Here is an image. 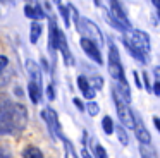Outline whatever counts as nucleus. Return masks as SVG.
I'll use <instances>...</instances> for the list:
<instances>
[{"label": "nucleus", "mask_w": 160, "mask_h": 158, "mask_svg": "<svg viewBox=\"0 0 160 158\" xmlns=\"http://www.w3.org/2000/svg\"><path fill=\"white\" fill-rule=\"evenodd\" d=\"M28 124V112L19 103H0V136L18 134Z\"/></svg>", "instance_id": "f257e3e1"}, {"label": "nucleus", "mask_w": 160, "mask_h": 158, "mask_svg": "<svg viewBox=\"0 0 160 158\" xmlns=\"http://www.w3.org/2000/svg\"><path fill=\"white\" fill-rule=\"evenodd\" d=\"M108 72H110V76L115 81H119V84L128 86L124 69H122V64H121V57H119V52L112 41L108 43Z\"/></svg>", "instance_id": "f03ea898"}, {"label": "nucleus", "mask_w": 160, "mask_h": 158, "mask_svg": "<svg viewBox=\"0 0 160 158\" xmlns=\"http://www.w3.org/2000/svg\"><path fill=\"white\" fill-rule=\"evenodd\" d=\"M112 96H114L115 110H117V115H119V119H121V122L124 124L126 127H129V129H134L136 119H134V115H132L131 108H129V103L126 101V100L122 98L114 88H112Z\"/></svg>", "instance_id": "7ed1b4c3"}, {"label": "nucleus", "mask_w": 160, "mask_h": 158, "mask_svg": "<svg viewBox=\"0 0 160 158\" xmlns=\"http://www.w3.org/2000/svg\"><path fill=\"white\" fill-rule=\"evenodd\" d=\"M78 31L81 33V36H83V38H90V40L95 41L98 47L103 45V34H102L100 27H98L93 21L88 19V17H81V19H79Z\"/></svg>", "instance_id": "20e7f679"}, {"label": "nucleus", "mask_w": 160, "mask_h": 158, "mask_svg": "<svg viewBox=\"0 0 160 158\" xmlns=\"http://www.w3.org/2000/svg\"><path fill=\"white\" fill-rule=\"evenodd\" d=\"M42 119H43V122L47 124V127H48L52 137H57V139H60V141L66 137L62 134V127H60V122H59V115H57V112L53 108H50V106L43 108L42 110Z\"/></svg>", "instance_id": "39448f33"}, {"label": "nucleus", "mask_w": 160, "mask_h": 158, "mask_svg": "<svg viewBox=\"0 0 160 158\" xmlns=\"http://www.w3.org/2000/svg\"><path fill=\"white\" fill-rule=\"evenodd\" d=\"M129 41L138 48L141 53L148 55L150 50H152V45H150V36L145 33V31H139V29H131L129 31Z\"/></svg>", "instance_id": "423d86ee"}, {"label": "nucleus", "mask_w": 160, "mask_h": 158, "mask_svg": "<svg viewBox=\"0 0 160 158\" xmlns=\"http://www.w3.org/2000/svg\"><path fill=\"white\" fill-rule=\"evenodd\" d=\"M79 45H81V48L84 50V53H86L91 60H95L98 65L103 64V58H102V53H100V47H98L95 41H91L90 38H81Z\"/></svg>", "instance_id": "0eeeda50"}, {"label": "nucleus", "mask_w": 160, "mask_h": 158, "mask_svg": "<svg viewBox=\"0 0 160 158\" xmlns=\"http://www.w3.org/2000/svg\"><path fill=\"white\" fill-rule=\"evenodd\" d=\"M59 36H60V29L57 26V21L53 17H50L48 19V50L53 58H55V52L59 50Z\"/></svg>", "instance_id": "6e6552de"}, {"label": "nucleus", "mask_w": 160, "mask_h": 158, "mask_svg": "<svg viewBox=\"0 0 160 158\" xmlns=\"http://www.w3.org/2000/svg\"><path fill=\"white\" fill-rule=\"evenodd\" d=\"M108 3H110V12H112V17H114V19L117 21L119 24H121L122 29H124V31H131V24H129L128 16H126L124 9L121 7L119 0H108Z\"/></svg>", "instance_id": "1a4fd4ad"}, {"label": "nucleus", "mask_w": 160, "mask_h": 158, "mask_svg": "<svg viewBox=\"0 0 160 158\" xmlns=\"http://www.w3.org/2000/svg\"><path fill=\"white\" fill-rule=\"evenodd\" d=\"M59 50H60V53H62V58H64V62H66V65H74V57H72V53H71L69 45H67V38L62 31H60V36H59Z\"/></svg>", "instance_id": "9d476101"}, {"label": "nucleus", "mask_w": 160, "mask_h": 158, "mask_svg": "<svg viewBox=\"0 0 160 158\" xmlns=\"http://www.w3.org/2000/svg\"><path fill=\"white\" fill-rule=\"evenodd\" d=\"M134 134H136V137H138V141H139L141 144H145V146H150V144H152V136H150V132L146 131V127L143 126L139 120H136Z\"/></svg>", "instance_id": "9b49d317"}, {"label": "nucleus", "mask_w": 160, "mask_h": 158, "mask_svg": "<svg viewBox=\"0 0 160 158\" xmlns=\"http://www.w3.org/2000/svg\"><path fill=\"white\" fill-rule=\"evenodd\" d=\"M78 88H79V91L83 93V96L86 100H93L95 98V89L91 88L90 86V81H88V77H84V76H79V77H78Z\"/></svg>", "instance_id": "f8f14e48"}, {"label": "nucleus", "mask_w": 160, "mask_h": 158, "mask_svg": "<svg viewBox=\"0 0 160 158\" xmlns=\"http://www.w3.org/2000/svg\"><path fill=\"white\" fill-rule=\"evenodd\" d=\"M24 16L29 17V19H33V21H40V19H45L47 14H45V10L42 9V5H29V3H26L24 5Z\"/></svg>", "instance_id": "ddd939ff"}, {"label": "nucleus", "mask_w": 160, "mask_h": 158, "mask_svg": "<svg viewBox=\"0 0 160 158\" xmlns=\"http://www.w3.org/2000/svg\"><path fill=\"white\" fill-rule=\"evenodd\" d=\"M28 96L31 100V103H40L42 100V84L36 81H29L28 82Z\"/></svg>", "instance_id": "4468645a"}, {"label": "nucleus", "mask_w": 160, "mask_h": 158, "mask_svg": "<svg viewBox=\"0 0 160 158\" xmlns=\"http://www.w3.org/2000/svg\"><path fill=\"white\" fill-rule=\"evenodd\" d=\"M26 69H28L29 76H31V81H36V82L42 84V71H40L38 64H35L31 58H28V60H26Z\"/></svg>", "instance_id": "2eb2a0df"}, {"label": "nucleus", "mask_w": 160, "mask_h": 158, "mask_svg": "<svg viewBox=\"0 0 160 158\" xmlns=\"http://www.w3.org/2000/svg\"><path fill=\"white\" fill-rule=\"evenodd\" d=\"M42 33H43V26L38 22V21H33V22H31V27H29V41H31L33 45L38 43Z\"/></svg>", "instance_id": "dca6fc26"}, {"label": "nucleus", "mask_w": 160, "mask_h": 158, "mask_svg": "<svg viewBox=\"0 0 160 158\" xmlns=\"http://www.w3.org/2000/svg\"><path fill=\"white\" fill-rule=\"evenodd\" d=\"M124 45H126V48H128L129 53H131L134 58H138V60H141V62H146V60H148V57H146L145 53H141V52H139L138 48H136L134 45H132L131 41H129V38H128V36L124 38Z\"/></svg>", "instance_id": "f3484780"}, {"label": "nucleus", "mask_w": 160, "mask_h": 158, "mask_svg": "<svg viewBox=\"0 0 160 158\" xmlns=\"http://www.w3.org/2000/svg\"><path fill=\"white\" fill-rule=\"evenodd\" d=\"M22 158H45L42 153V150L36 146H26L22 150Z\"/></svg>", "instance_id": "a211bd4d"}, {"label": "nucleus", "mask_w": 160, "mask_h": 158, "mask_svg": "<svg viewBox=\"0 0 160 158\" xmlns=\"http://www.w3.org/2000/svg\"><path fill=\"white\" fill-rule=\"evenodd\" d=\"M102 129H103V132L107 134V136H110V134L115 132V126H114V120H112V117L105 115L103 119H102Z\"/></svg>", "instance_id": "6ab92c4d"}, {"label": "nucleus", "mask_w": 160, "mask_h": 158, "mask_svg": "<svg viewBox=\"0 0 160 158\" xmlns=\"http://www.w3.org/2000/svg\"><path fill=\"white\" fill-rule=\"evenodd\" d=\"M62 143H64V150H66V158H79V156L76 155V150H74L72 143H71L67 137H64Z\"/></svg>", "instance_id": "aec40b11"}, {"label": "nucleus", "mask_w": 160, "mask_h": 158, "mask_svg": "<svg viewBox=\"0 0 160 158\" xmlns=\"http://www.w3.org/2000/svg\"><path fill=\"white\" fill-rule=\"evenodd\" d=\"M115 132H117V137H119V141H121L122 146H128V144H129V136H128V132L124 131V127L117 126V127H115Z\"/></svg>", "instance_id": "412c9836"}, {"label": "nucleus", "mask_w": 160, "mask_h": 158, "mask_svg": "<svg viewBox=\"0 0 160 158\" xmlns=\"http://www.w3.org/2000/svg\"><path fill=\"white\" fill-rule=\"evenodd\" d=\"M59 12H60V16H62V19H64V24H66V27H69L71 26V16H69V7L67 5H59Z\"/></svg>", "instance_id": "4be33fe9"}, {"label": "nucleus", "mask_w": 160, "mask_h": 158, "mask_svg": "<svg viewBox=\"0 0 160 158\" xmlns=\"http://www.w3.org/2000/svg\"><path fill=\"white\" fill-rule=\"evenodd\" d=\"M88 81H90V86L95 89V91H98V89L103 88V77H100V76H93V77H90Z\"/></svg>", "instance_id": "5701e85b"}, {"label": "nucleus", "mask_w": 160, "mask_h": 158, "mask_svg": "<svg viewBox=\"0 0 160 158\" xmlns=\"http://www.w3.org/2000/svg\"><path fill=\"white\" fill-rule=\"evenodd\" d=\"M86 112L90 113L91 117L98 115V112H100V106H98V103L93 101V100H91V101H88V103H86Z\"/></svg>", "instance_id": "b1692460"}, {"label": "nucleus", "mask_w": 160, "mask_h": 158, "mask_svg": "<svg viewBox=\"0 0 160 158\" xmlns=\"http://www.w3.org/2000/svg\"><path fill=\"white\" fill-rule=\"evenodd\" d=\"M95 153H97V158H108L105 148L100 146V144H97V146H95Z\"/></svg>", "instance_id": "393cba45"}, {"label": "nucleus", "mask_w": 160, "mask_h": 158, "mask_svg": "<svg viewBox=\"0 0 160 158\" xmlns=\"http://www.w3.org/2000/svg\"><path fill=\"white\" fill-rule=\"evenodd\" d=\"M9 65V58L7 55H0V72H4Z\"/></svg>", "instance_id": "a878e982"}, {"label": "nucleus", "mask_w": 160, "mask_h": 158, "mask_svg": "<svg viewBox=\"0 0 160 158\" xmlns=\"http://www.w3.org/2000/svg\"><path fill=\"white\" fill-rule=\"evenodd\" d=\"M47 98H48L50 101H53V100H55V89H53V84L47 86Z\"/></svg>", "instance_id": "bb28decb"}, {"label": "nucleus", "mask_w": 160, "mask_h": 158, "mask_svg": "<svg viewBox=\"0 0 160 158\" xmlns=\"http://www.w3.org/2000/svg\"><path fill=\"white\" fill-rule=\"evenodd\" d=\"M72 103L76 105V108H78V110H81V112H83V110H86V106L83 105V101H81L79 98H74V100H72Z\"/></svg>", "instance_id": "cd10ccee"}, {"label": "nucleus", "mask_w": 160, "mask_h": 158, "mask_svg": "<svg viewBox=\"0 0 160 158\" xmlns=\"http://www.w3.org/2000/svg\"><path fill=\"white\" fill-rule=\"evenodd\" d=\"M0 158H11V153H9L7 148H0Z\"/></svg>", "instance_id": "c85d7f7f"}, {"label": "nucleus", "mask_w": 160, "mask_h": 158, "mask_svg": "<svg viewBox=\"0 0 160 158\" xmlns=\"http://www.w3.org/2000/svg\"><path fill=\"white\" fill-rule=\"evenodd\" d=\"M152 91H153V93H155V95H157V96H160V82H158V81H157V82H155V84H153V86H152Z\"/></svg>", "instance_id": "c756f323"}, {"label": "nucleus", "mask_w": 160, "mask_h": 158, "mask_svg": "<svg viewBox=\"0 0 160 158\" xmlns=\"http://www.w3.org/2000/svg\"><path fill=\"white\" fill-rule=\"evenodd\" d=\"M143 81H145V88H146V89H152V86H150V81H148V76H146V72H143Z\"/></svg>", "instance_id": "7c9ffc66"}, {"label": "nucleus", "mask_w": 160, "mask_h": 158, "mask_svg": "<svg viewBox=\"0 0 160 158\" xmlns=\"http://www.w3.org/2000/svg\"><path fill=\"white\" fill-rule=\"evenodd\" d=\"M132 76H134V82H136V86H138V88H141V81H139L138 72H136V71H132Z\"/></svg>", "instance_id": "2f4dec72"}, {"label": "nucleus", "mask_w": 160, "mask_h": 158, "mask_svg": "<svg viewBox=\"0 0 160 158\" xmlns=\"http://www.w3.org/2000/svg\"><path fill=\"white\" fill-rule=\"evenodd\" d=\"M81 156H83V158H93V156L90 155V151L86 150V148H83V151H81Z\"/></svg>", "instance_id": "473e14b6"}, {"label": "nucleus", "mask_w": 160, "mask_h": 158, "mask_svg": "<svg viewBox=\"0 0 160 158\" xmlns=\"http://www.w3.org/2000/svg\"><path fill=\"white\" fill-rule=\"evenodd\" d=\"M153 74L157 76V81L160 82V65H158V67H155V69H153Z\"/></svg>", "instance_id": "72a5a7b5"}, {"label": "nucleus", "mask_w": 160, "mask_h": 158, "mask_svg": "<svg viewBox=\"0 0 160 158\" xmlns=\"http://www.w3.org/2000/svg\"><path fill=\"white\" fill-rule=\"evenodd\" d=\"M153 124H155V127L158 129V132H160V119L158 117H153Z\"/></svg>", "instance_id": "f704fd0d"}, {"label": "nucleus", "mask_w": 160, "mask_h": 158, "mask_svg": "<svg viewBox=\"0 0 160 158\" xmlns=\"http://www.w3.org/2000/svg\"><path fill=\"white\" fill-rule=\"evenodd\" d=\"M42 65H43V69H45V71H50V67H48V64H47L45 58H42Z\"/></svg>", "instance_id": "c9c22d12"}, {"label": "nucleus", "mask_w": 160, "mask_h": 158, "mask_svg": "<svg viewBox=\"0 0 160 158\" xmlns=\"http://www.w3.org/2000/svg\"><path fill=\"white\" fill-rule=\"evenodd\" d=\"M152 2H153V5L157 7V10L160 12V0H152Z\"/></svg>", "instance_id": "e433bc0d"}, {"label": "nucleus", "mask_w": 160, "mask_h": 158, "mask_svg": "<svg viewBox=\"0 0 160 158\" xmlns=\"http://www.w3.org/2000/svg\"><path fill=\"white\" fill-rule=\"evenodd\" d=\"M53 2L57 3V7H59V5H62V0H53Z\"/></svg>", "instance_id": "4c0bfd02"}, {"label": "nucleus", "mask_w": 160, "mask_h": 158, "mask_svg": "<svg viewBox=\"0 0 160 158\" xmlns=\"http://www.w3.org/2000/svg\"><path fill=\"white\" fill-rule=\"evenodd\" d=\"M95 3H97V5H100V0H95Z\"/></svg>", "instance_id": "58836bf2"}, {"label": "nucleus", "mask_w": 160, "mask_h": 158, "mask_svg": "<svg viewBox=\"0 0 160 158\" xmlns=\"http://www.w3.org/2000/svg\"><path fill=\"white\" fill-rule=\"evenodd\" d=\"M0 2H5V0H0Z\"/></svg>", "instance_id": "ea45409f"}, {"label": "nucleus", "mask_w": 160, "mask_h": 158, "mask_svg": "<svg viewBox=\"0 0 160 158\" xmlns=\"http://www.w3.org/2000/svg\"><path fill=\"white\" fill-rule=\"evenodd\" d=\"M158 17H160V12H158Z\"/></svg>", "instance_id": "a19ab883"}]
</instances>
